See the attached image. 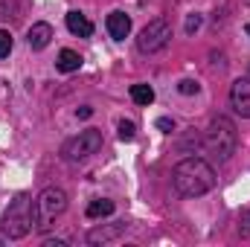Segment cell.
<instances>
[{
    "mask_svg": "<svg viewBox=\"0 0 250 247\" xmlns=\"http://www.w3.org/2000/svg\"><path fill=\"white\" fill-rule=\"evenodd\" d=\"M172 184L178 189V195L184 198H201L215 186V169L201 157H187L175 166Z\"/></svg>",
    "mask_w": 250,
    "mask_h": 247,
    "instance_id": "obj_1",
    "label": "cell"
},
{
    "mask_svg": "<svg viewBox=\"0 0 250 247\" xmlns=\"http://www.w3.org/2000/svg\"><path fill=\"white\" fill-rule=\"evenodd\" d=\"M236 143H239L236 125H233V120H227V117H215L212 123L207 125V131H204V148H207L218 163H224V160L233 157Z\"/></svg>",
    "mask_w": 250,
    "mask_h": 247,
    "instance_id": "obj_2",
    "label": "cell"
},
{
    "mask_svg": "<svg viewBox=\"0 0 250 247\" xmlns=\"http://www.w3.org/2000/svg\"><path fill=\"white\" fill-rule=\"evenodd\" d=\"M32 206H35L32 198L23 195V192L9 204V209L3 212V224H0V230H3L6 239H23V236H29V230L35 227Z\"/></svg>",
    "mask_w": 250,
    "mask_h": 247,
    "instance_id": "obj_3",
    "label": "cell"
},
{
    "mask_svg": "<svg viewBox=\"0 0 250 247\" xmlns=\"http://www.w3.org/2000/svg\"><path fill=\"white\" fill-rule=\"evenodd\" d=\"M67 209V192L59 186H47L38 198H35V206H32V215H35V230L47 233L56 218Z\"/></svg>",
    "mask_w": 250,
    "mask_h": 247,
    "instance_id": "obj_4",
    "label": "cell"
},
{
    "mask_svg": "<svg viewBox=\"0 0 250 247\" xmlns=\"http://www.w3.org/2000/svg\"><path fill=\"white\" fill-rule=\"evenodd\" d=\"M102 131H96V128H87V131H82V134H76V137H70L67 143L62 145V157L67 163H79V160H87L90 154H96L99 148H102Z\"/></svg>",
    "mask_w": 250,
    "mask_h": 247,
    "instance_id": "obj_5",
    "label": "cell"
},
{
    "mask_svg": "<svg viewBox=\"0 0 250 247\" xmlns=\"http://www.w3.org/2000/svg\"><path fill=\"white\" fill-rule=\"evenodd\" d=\"M169 41H172V26L166 21H151L143 26L140 38H137V50L151 56V53H160Z\"/></svg>",
    "mask_w": 250,
    "mask_h": 247,
    "instance_id": "obj_6",
    "label": "cell"
},
{
    "mask_svg": "<svg viewBox=\"0 0 250 247\" xmlns=\"http://www.w3.org/2000/svg\"><path fill=\"white\" fill-rule=\"evenodd\" d=\"M230 102L239 117L250 120V79H236L230 87Z\"/></svg>",
    "mask_w": 250,
    "mask_h": 247,
    "instance_id": "obj_7",
    "label": "cell"
},
{
    "mask_svg": "<svg viewBox=\"0 0 250 247\" xmlns=\"http://www.w3.org/2000/svg\"><path fill=\"white\" fill-rule=\"evenodd\" d=\"M108 32L114 41H125L128 32H131V18L125 12H111L108 15Z\"/></svg>",
    "mask_w": 250,
    "mask_h": 247,
    "instance_id": "obj_8",
    "label": "cell"
},
{
    "mask_svg": "<svg viewBox=\"0 0 250 247\" xmlns=\"http://www.w3.org/2000/svg\"><path fill=\"white\" fill-rule=\"evenodd\" d=\"M26 41H29V47H32V50H44V47L53 41V26H50V23H32V29H29V35H26Z\"/></svg>",
    "mask_w": 250,
    "mask_h": 247,
    "instance_id": "obj_9",
    "label": "cell"
},
{
    "mask_svg": "<svg viewBox=\"0 0 250 247\" xmlns=\"http://www.w3.org/2000/svg\"><path fill=\"white\" fill-rule=\"evenodd\" d=\"M67 29L79 38H90L93 35V23L82 15V12H67Z\"/></svg>",
    "mask_w": 250,
    "mask_h": 247,
    "instance_id": "obj_10",
    "label": "cell"
},
{
    "mask_svg": "<svg viewBox=\"0 0 250 247\" xmlns=\"http://www.w3.org/2000/svg\"><path fill=\"white\" fill-rule=\"evenodd\" d=\"M125 233V224H117V227H96V230H90L87 233V242L90 245H105V242H111V239H117V236H123Z\"/></svg>",
    "mask_w": 250,
    "mask_h": 247,
    "instance_id": "obj_11",
    "label": "cell"
},
{
    "mask_svg": "<svg viewBox=\"0 0 250 247\" xmlns=\"http://www.w3.org/2000/svg\"><path fill=\"white\" fill-rule=\"evenodd\" d=\"M114 201L111 198H96V201H90L87 204V218H105V215H111L114 212Z\"/></svg>",
    "mask_w": 250,
    "mask_h": 247,
    "instance_id": "obj_12",
    "label": "cell"
},
{
    "mask_svg": "<svg viewBox=\"0 0 250 247\" xmlns=\"http://www.w3.org/2000/svg\"><path fill=\"white\" fill-rule=\"evenodd\" d=\"M56 64H59V70H62V73H76V70L82 67V56H79L76 50H62Z\"/></svg>",
    "mask_w": 250,
    "mask_h": 247,
    "instance_id": "obj_13",
    "label": "cell"
},
{
    "mask_svg": "<svg viewBox=\"0 0 250 247\" xmlns=\"http://www.w3.org/2000/svg\"><path fill=\"white\" fill-rule=\"evenodd\" d=\"M131 99H134L137 105H151V102H154L151 84H134V87H131Z\"/></svg>",
    "mask_w": 250,
    "mask_h": 247,
    "instance_id": "obj_14",
    "label": "cell"
},
{
    "mask_svg": "<svg viewBox=\"0 0 250 247\" xmlns=\"http://www.w3.org/2000/svg\"><path fill=\"white\" fill-rule=\"evenodd\" d=\"M134 134H137V125L131 123V120H123V123H120V140H123V143H131Z\"/></svg>",
    "mask_w": 250,
    "mask_h": 247,
    "instance_id": "obj_15",
    "label": "cell"
},
{
    "mask_svg": "<svg viewBox=\"0 0 250 247\" xmlns=\"http://www.w3.org/2000/svg\"><path fill=\"white\" fill-rule=\"evenodd\" d=\"M178 90H181L184 96H195V93L201 90V84H198L195 79H184V82H178Z\"/></svg>",
    "mask_w": 250,
    "mask_h": 247,
    "instance_id": "obj_16",
    "label": "cell"
},
{
    "mask_svg": "<svg viewBox=\"0 0 250 247\" xmlns=\"http://www.w3.org/2000/svg\"><path fill=\"white\" fill-rule=\"evenodd\" d=\"M12 53V35L6 29H0V59H6Z\"/></svg>",
    "mask_w": 250,
    "mask_h": 247,
    "instance_id": "obj_17",
    "label": "cell"
},
{
    "mask_svg": "<svg viewBox=\"0 0 250 247\" xmlns=\"http://www.w3.org/2000/svg\"><path fill=\"white\" fill-rule=\"evenodd\" d=\"M157 128H160L163 134H172V131H175V123H172L169 117H160V120H157Z\"/></svg>",
    "mask_w": 250,
    "mask_h": 247,
    "instance_id": "obj_18",
    "label": "cell"
},
{
    "mask_svg": "<svg viewBox=\"0 0 250 247\" xmlns=\"http://www.w3.org/2000/svg\"><path fill=\"white\" fill-rule=\"evenodd\" d=\"M198 26H201V15H189V18H187V32L192 35Z\"/></svg>",
    "mask_w": 250,
    "mask_h": 247,
    "instance_id": "obj_19",
    "label": "cell"
},
{
    "mask_svg": "<svg viewBox=\"0 0 250 247\" xmlns=\"http://www.w3.org/2000/svg\"><path fill=\"white\" fill-rule=\"evenodd\" d=\"M242 224H245V227H239V230H242V236H250V212L242 215Z\"/></svg>",
    "mask_w": 250,
    "mask_h": 247,
    "instance_id": "obj_20",
    "label": "cell"
},
{
    "mask_svg": "<svg viewBox=\"0 0 250 247\" xmlns=\"http://www.w3.org/2000/svg\"><path fill=\"white\" fill-rule=\"evenodd\" d=\"M90 114H93V108H90V105H84V108H79V111H76V117H79V120H87Z\"/></svg>",
    "mask_w": 250,
    "mask_h": 247,
    "instance_id": "obj_21",
    "label": "cell"
},
{
    "mask_svg": "<svg viewBox=\"0 0 250 247\" xmlns=\"http://www.w3.org/2000/svg\"><path fill=\"white\" fill-rule=\"evenodd\" d=\"M245 29H248V35H250V23H248V26H245Z\"/></svg>",
    "mask_w": 250,
    "mask_h": 247,
    "instance_id": "obj_22",
    "label": "cell"
}]
</instances>
